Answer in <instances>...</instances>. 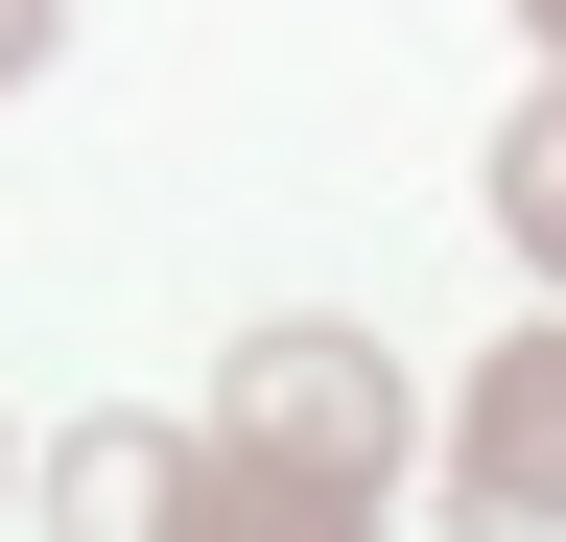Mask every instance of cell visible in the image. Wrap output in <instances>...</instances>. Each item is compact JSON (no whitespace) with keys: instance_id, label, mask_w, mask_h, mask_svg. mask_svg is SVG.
Instances as JSON below:
<instances>
[{"instance_id":"obj_1","label":"cell","mask_w":566,"mask_h":542,"mask_svg":"<svg viewBox=\"0 0 566 542\" xmlns=\"http://www.w3.org/2000/svg\"><path fill=\"white\" fill-rule=\"evenodd\" d=\"M212 542H354L401 496V448H424V401H401V354L378 330H331V307H283V330H237V378H212Z\"/></svg>"},{"instance_id":"obj_2","label":"cell","mask_w":566,"mask_h":542,"mask_svg":"<svg viewBox=\"0 0 566 542\" xmlns=\"http://www.w3.org/2000/svg\"><path fill=\"white\" fill-rule=\"evenodd\" d=\"M449 496L495 542H566V307L520 330V354H472V425H449Z\"/></svg>"},{"instance_id":"obj_3","label":"cell","mask_w":566,"mask_h":542,"mask_svg":"<svg viewBox=\"0 0 566 542\" xmlns=\"http://www.w3.org/2000/svg\"><path fill=\"white\" fill-rule=\"evenodd\" d=\"M189 496H212L189 425H71V448H48V519H71V542H166Z\"/></svg>"},{"instance_id":"obj_4","label":"cell","mask_w":566,"mask_h":542,"mask_svg":"<svg viewBox=\"0 0 566 542\" xmlns=\"http://www.w3.org/2000/svg\"><path fill=\"white\" fill-rule=\"evenodd\" d=\"M495 236H520V259H543V307H566V72L495 118Z\"/></svg>"},{"instance_id":"obj_5","label":"cell","mask_w":566,"mask_h":542,"mask_svg":"<svg viewBox=\"0 0 566 542\" xmlns=\"http://www.w3.org/2000/svg\"><path fill=\"white\" fill-rule=\"evenodd\" d=\"M48 47H71V0H0V95H24V72H48Z\"/></svg>"},{"instance_id":"obj_6","label":"cell","mask_w":566,"mask_h":542,"mask_svg":"<svg viewBox=\"0 0 566 542\" xmlns=\"http://www.w3.org/2000/svg\"><path fill=\"white\" fill-rule=\"evenodd\" d=\"M520 47H543V72H566V0H520Z\"/></svg>"}]
</instances>
